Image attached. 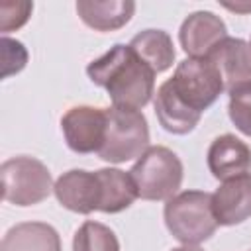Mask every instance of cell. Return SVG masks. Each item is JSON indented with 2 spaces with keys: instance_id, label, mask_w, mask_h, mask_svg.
<instances>
[{
  "instance_id": "cell-11",
  "label": "cell",
  "mask_w": 251,
  "mask_h": 251,
  "mask_svg": "<svg viewBox=\"0 0 251 251\" xmlns=\"http://www.w3.org/2000/svg\"><path fill=\"white\" fill-rule=\"evenodd\" d=\"M204 59H208L220 73L226 92H231L239 84L251 82V45L245 39L227 35Z\"/></svg>"
},
{
  "instance_id": "cell-1",
  "label": "cell",
  "mask_w": 251,
  "mask_h": 251,
  "mask_svg": "<svg viewBox=\"0 0 251 251\" xmlns=\"http://www.w3.org/2000/svg\"><path fill=\"white\" fill-rule=\"evenodd\" d=\"M86 75L110 94L112 106L141 110L155 94V71L124 43H116L110 51L90 61Z\"/></svg>"
},
{
  "instance_id": "cell-12",
  "label": "cell",
  "mask_w": 251,
  "mask_h": 251,
  "mask_svg": "<svg viewBox=\"0 0 251 251\" xmlns=\"http://www.w3.org/2000/svg\"><path fill=\"white\" fill-rule=\"evenodd\" d=\"M206 165L212 176L224 182L251 171V149L233 133L218 135L208 147Z\"/></svg>"
},
{
  "instance_id": "cell-8",
  "label": "cell",
  "mask_w": 251,
  "mask_h": 251,
  "mask_svg": "<svg viewBox=\"0 0 251 251\" xmlns=\"http://www.w3.org/2000/svg\"><path fill=\"white\" fill-rule=\"evenodd\" d=\"M53 194L59 204L76 214L100 212L102 206V180L98 171L71 169L63 173L53 186Z\"/></svg>"
},
{
  "instance_id": "cell-19",
  "label": "cell",
  "mask_w": 251,
  "mask_h": 251,
  "mask_svg": "<svg viewBox=\"0 0 251 251\" xmlns=\"http://www.w3.org/2000/svg\"><path fill=\"white\" fill-rule=\"evenodd\" d=\"M229 94L227 114L237 131L251 137V82L235 86Z\"/></svg>"
},
{
  "instance_id": "cell-18",
  "label": "cell",
  "mask_w": 251,
  "mask_h": 251,
  "mask_svg": "<svg viewBox=\"0 0 251 251\" xmlns=\"http://www.w3.org/2000/svg\"><path fill=\"white\" fill-rule=\"evenodd\" d=\"M73 251H120V241L108 226L88 220L76 229Z\"/></svg>"
},
{
  "instance_id": "cell-22",
  "label": "cell",
  "mask_w": 251,
  "mask_h": 251,
  "mask_svg": "<svg viewBox=\"0 0 251 251\" xmlns=\"http://www.w3.org/2000/svg\"><path fill=\"white\" fill-rule=\"evenodd\" d=\"M227 10H233V12H251V4L243 6V4H224Z\"/></svg>"
},
{
  "instance_id": "cell-7",
  "label": "cell",
  "mask_w": 251,
  "mask_h": 251,
  "mask_svg": "<svg viewBox=\"0 0 251 251\" xmlns=\"http://www.w3.org/2000/svg\"><path fill=\"white\" fill-rule=\"evenodd\" d=\"M61 131L67 147L75 153H98L106 133V108L73 106L61 118Z\"/></svg>"
},
{
  "instance_id": "cell-5",
  "label": "cell",
  "mask_w": 251,
  "mask_h": 251,
  "mask_svg": "<svg viewBox=\"0 0 251 251\" xmlns=\"http://www.w3.org/2000/svg\"><path fill=\"white\" fill-rule=\"evenodd\" d=\"M2 198L16 206H35L53 192L49 169L35 157L20 155L2 163Z\"/></svg>"
},
{
  "instance_id": "cell-9",
  "label": "cell",
  "mask_w": 251,
  "mask_h": 251,
  "mask_svg": "<svg viewBox=\"0 0 251 251\" xmlns=\"http://www.w3.org/2000/svg\"><path fill=\"white\" fill-rule=\"evenodd\" d=\"M227 37V27L220 16L210 10H198L184 18L178 29V43L188 57L204 59Z\"/></svg>"
},
{
  "instance_id": "cell-23",
  "label": "cell",
  "mask_w": 251,
  "mask_h": 251,
  "mask_svg": "<svg viewBox=\"0 0 251 251\" xmlns=\"http://www.w3.org/2000/svg\"><path fill=\"white\" fill-rule=\"evenodd\" d=\"M171 251H204V249H200L198 245H182V247H176V249H171Z\"/></svg>"
},
{
  "instance_id": "cell-4",
  "label": "cell",
  "mask_w": 251,
  "mask_h": 251,
  "mask_svg": "<svg viewBox=\"0 0 251 251\" xmlns=\"http://www.w3.org/2000/svg\"><path fill=\"white\" fill-rule=\"evenodd\" d=\"M137 196L143 200H169L178 194L184 167L175 151L163 145H151L129 171Z\"/></svg>"
},
{
  "instance_id": "cell-14",
  "label": "cell",
  "mask_w": 251,
  "mask_h": 251,
  "mask_svg": "<svg viewBox=\"0 0 251 251\" xmlns=\"http://www.w3.org/2000/svg\"><path fill=\"white\" fill-rule=\"evenodd\" d=\"M135 12L131 0H78L76 14L94 31H116L124 27Z\"/></svg>"
},
{
  "instance_id": "cell-20",
  "label": "cell",
  "mask_w": 251,
  "mask_h": 251,
  "mask_svg": "<svg viewBox=\"0 0 251 251\" xmlns=\"http://www.w3.org/2000/svg\"><path fill=\"white\" fill-rule=\"evenodd\" d=\"M33 4L31 2H2L0 4V29L6 35L22 27L31 16Z\"/></svg>"
},
{
  "instance_id": "cell-2",
  "label": "cell",
  "mask_w": 251,
  "mask_h": 251,
  "mask_svg": "<svg viewBox=\"0 0 251 251\" xmlns=\"http://www.w3.org/2000/svg\"><path fill=\"white\" fill-rule=\"evenodd\" d=\"M163 218L171 235L182 245H198L218 229L212 212V194L204 190H182L175 194L167 200Z\"/></svg>"
},
{
  "instance_id": "cell-6",
  "label": "cell",
  "mask_w": 251,
  "mask_h": 251,
  "mask_svg": "<svg viewBox=\"0 0 251 251\" xmlns=\"http://www.w3.org/2000/svg\"><path fill=\"white\" fill-rule=\"evenodd\" d=\"M169 80L176 96L198 114L208 110L220 98V94L226 92L220 73L208 59H182Z\"/></svg>"
},
{
  "instance_id": "cell-3",
  "label": "cell",
  "mask_w": 251,
  "mask_h": 251,
  "mask_svg": "<svg viewBox=\"0 0 251 251\" xmlns=\"http://www.w3.org/2000/svg\"><path fill=\"white\" fill-rule=\"evenodd\" d=\"M149 126L141 110L135 108H106V133L100 151L96 153L108 163H126L139 159L149 149Z\"/></svg>"
},
{
  "instance_id": "cell-17",
  "label": "cell",
  "mask_w": 251,
  "mask_h": 251,
  "mask_svg": "<svg viewBox=\"0 0 251 251\" xmlns=\"http://www.w3.org/2000/svg\"><path fill=\"white\" fill-rule=\"evenodd\" d=\"M102 180V206L100 212L104 214H118L129 208L139 196L135 182L129 173L120 169H98Z\"/></svg>"
},
{
  "instance_id": "cell-10",
  "label": "cell",
  "mask_w": 251,
  "mask_h": 251,
  "mask_svg": "<svg viewBox=\"0 0 251 251\" xmlns=\"http://www.w3.org/2000/svg\"><path fill=\"white\" fill-rule=\"evenodd\" d=\"M212 212L218 226H237L251 218V175L224 180L212 194Z\"/></svg>"
},
{
  "instance_id": "cell-15",
  "label": "cell",
  "mask_w": 251,
  "mask_h": 251,
  "mask_svg": "<svg viewBox=\"0 0 251 251\" xmlns=\"http://www.w3.org/2000/svg\"><path fill=\"white\" fill-rule=\"evenodd\" d=\"M0 251H63V247L53 226L45 222H22L4 233Z\"/></svg>"
},
{
  "instance_id": "cell-13",
  "label": "cell",
  "mask_w": 251,
  "mask_h": 251,
  "mask_svg": "<svg viewBox=\"0 0 251 251\" xmlns=\"http://www.w3.org/2000/svg\"><path fill=\"white\" fill-rule=\"evenodd\" d=\"M155 114H157V120L161 124V127L169 133H175V135H186L190 133L202 114L190 110L178 96L176 92L173 90V84L171 80L167 78L159 88H157V94H155Z\"/></svg>"
},
{
  "instance_id": "cell-16",
  "label": "cell",
  "mask_w": 251,
  "mask_h": 251,
  "mask_svg": "<svg viewBox=\"0 0 251 251\" xmlns=\"http://www.w3.org/2000/svg\"><path fill=\"white\" fill-rule=\"evenodd\" d=\"M127 45L145 65H149L155 71V75L165 73L175 63L176 53L173 39L163 29H143L135 33Z\"/></svg>"
},
{
  "instance_id": "cell-24",
  "label": "cell",
  "mask_w": 251,
  "mask_h": 251,
  "mask_svg": "<svg viewBox=\"0 0 251 251\" xmlns=\"http://www.w3.org/2000/svg\"><path fill=\"white\" fill-rule=\"evenodd\" d=\"M249 45H251V43H249Z\"/></svg>"
},
{
  "instance_id": "cell-21",
  "label": "cell",
  "mask_w": 251,
  "mask_h": 251,
  "mask_svg": "<svg viewBox=\"0 0 251 251\" xmlns=\"http://www.w3.org/2000/svg\"><path fill=\"white\" fill-rule=\"evenodd\" d=\"M2 59H4V73L2 76L8 78L10 75L20 73L27 63V51L25 47L10 37H2Z\"/></svg>"
}]
</instances>
